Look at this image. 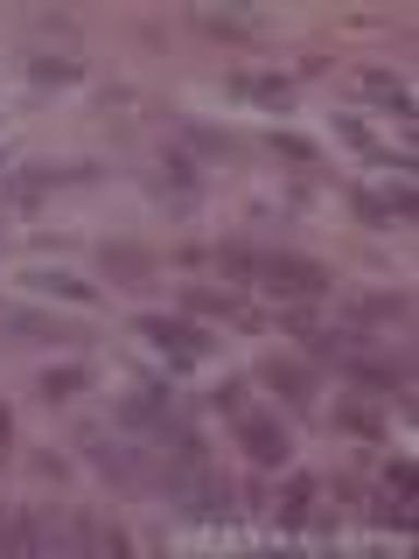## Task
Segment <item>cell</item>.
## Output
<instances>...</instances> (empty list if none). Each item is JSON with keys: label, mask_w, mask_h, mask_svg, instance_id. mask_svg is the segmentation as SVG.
I'll return each mask as SVG.
<instances>
[{"label": "cell", "mask_w": 419, "mask_h": 559, "mask_svg": "<svg viewBox=\"0 0 419 559\" xmlns=\"http://www.w3.org/2000/svg\"><path fill=\"white\" fill-rule=\"evenodd\" d=\"M140 336L168 357V371H196V364L217 357V336L196 322H182V314H140Z\"/></svg>", "instance_id": "3957f363"}, {"label": "cell", "mask_w": 419, "mask_h": 559, "mask_svg": "<svg viewBox=\"0 0 419 559\" xmlns=\"http://www.w3.org/2000/svg\"><path fill=\"white\" fill-rule=\"evenodd\" d=\"M77 78H84L77 35H63V43H35V49H28V84H35V92H49V84H77Z\"/></svg>", "instance_id": "ba28073f"}, {"label": "cell", "mask_w": 419, "mask_h": 559, "mask_svg": "<svg viewBox=\"0 0 419 559\" xmlns=\"http://www.w3.org/2000/svg\"><path fill=\"white\" fill-rule=\"evenodd\" d=\"M273 154H287V162H314V147H308V140H294V133H273Z\"/></svg>", "instance_id": "f546056e"}, {"label": "cell", "mask_w": 419, "mask_h": 559, "mask_svg": "<svg viewBox=\"0 0 419 559\" xmlns=\"http://www.w3.org/2000/svg\"><path fill=\"white\" fill-rule=\"evenodd\" d=\"M336 133L349 140V147H363V154H378V162H384V147H378V133H371V127H363V119H349V112H336Z\"/></svg>", "instance_id": "484cf974"}, {"label": "cell", "mask_w": 419, "mask_h": 559, "mask_svg": "<svg viewBox=\"0 0 419 559\" xmlns=\"http://www.w3.org/2000/svg\"><path fill=\"white\" fill-rule=\"evenodd\" d=\"M357 84H363V98H371V105H384L392 119H406V127H412V84L406 78H392V70H357Z\"/></svg>", "instance_id": "9a60e30c"}, {"label": "cell", "mask_w": 419, "mask_h": 559, "mask_svg": "<svg viewBox=\"0 0 419 559\" xmlns=\"http://www.w3.org/2000/svg\"><path fill=\"white\" fill-rule=\"evenodd\" d=\"M182 308L189 314H224V322H244V301L231 287H182Z\"/></svg>", "instance_id": "ffe728a7"}, {"label": "cell", "mask_w": 419, "mask_h": 559, "mask_svg": "<svg viewBox=\"0 0 419 559\" xmlns=\"http://www.w3.org/2000/svg\"><path fill=\"white\" fill-rule=\"evenodd\" d=\"M161 497L182 518H196V524H224V518L238 511V503H231V483H224L210 462H168L161 468Z\"/></svg>", "instance_id": "6da1fadb"}, {"label": "cell", "mask_w": 419, "mask_h": 559, "mask_svg": "<svg viewBox=\"0 0 419 559\" xmlns=\"http://www.w3.org/2000/svg\"><path fill=\"white\" fill-rule=\"evenodd\" d=\"M84 384H92V371H84V364H63V371H43V384H35V392H43L49 406H63V399H77Z\"/></svg>", "instance_id": "603a6c76"}, {"label": "cell", "mask_w": 419, "mask_h": 559, "mask_svg": "<svg viewBox=\"0 0 419 559\" xmlns=\"http://www.w3.org/2000/svg\"><path fill=\"white\" fill-rule=\"evenodd\" d=\"M84 454H92L98 476H112V483H140V448H127V433H112V427H84Z\"/></svg>", "instance_id": "9c48e42d"}, {"label": "cell", "mask_w": 419, "mask_h": 559, "mask_svg": "<svg viewBox=\"0 0 419 559\" xmlns=\"http://www.w3.org/2000/svg\"><path fill=\"white\" fill-rule=\"evenodd\" d=\"M182 154H203V162H238V140L217 133V127H196V119H182Z\"/></svg>", "instance_id": "ac0fdd59"}, {"label": "cell", "mask_w": 419, "mask_h": 559, "mask_svg": "<svg viewBox=\"0 0 419 559\" xmlns=\"http://www.w3.org/2000/svg\"><path fill=\"white\" fill-rule=\"evenodd\" d=\"M175 413H182L175 384H161V378H140L133 392L112 406V427H119V433H140V441H147V433L161 427V419H175Z\"/></svg>", "instance_id": "277c9868"}, {"label": "cell", "mask_w": 419, "mask_h": 559, "mask_svg": "<svg viewBox=\"0 0 419 559\" xmlns=\"http://www.w3.org/2000/svg\"><path fill=\"white\" fill-rule=\"evenodd\" d=\"M266 511H273L279 524H287V532H308V518L322 511V483H314V476H294V483L279 489L273 503H266Z\"/></svg>", "instance_id": "5bb4252c"}, {"label": "cell", "mask_w": 419, "mask_h": 559, "mask_svg": "<svg viewBox=\"0 0 419 559\" xmlns=\"http://www.w3.org/2000/svg\"><path fill=\"white\" fill-rule=\"evenodd\" d=\"M384 497L412 503V462H384Z\"/></svg>", "instance_id": "4316f807"}, {"label": "cell", "mask_w": 419, "mask_h": 559, "mask_svg": "<svg viewBox=\"0 0 419 559\" xmlns=\"http://www.w3.org/2000/svg\"><path fill=\"white\" fill-rule=\"evenodd\" d=\"M336 419H343V427H349V433H363V441H378V433H384V427H378V413H371V406H343Z\"/></svg>", "instance_id": "83f0119b"}, {"label": "cell", "mask_w": 419, "mask_h": 559, "mask_svg": "<svg viewBox=\"0 0 419 559\" xmlns=\"http://www.w3.org/2000/svg\"><path fill=\"white\" fill-rule=\"evenodd\" d=\"M22 287H35V294H57V301H77V308H92L98 301V287H92V280H77V273H49V266H28L22 273Z\"/></svg>", "instance_id": "2e32d148"}, {"label": "cell", "mask_w": 419, "mask_h": 559, "mask_svg": "<svg viewBox=\"0 0 419 559\" xmlns=\"http://www.w3.org/2000/svg\"><path fill=\"white\" fill-rule=\"evenodd\" d=\"M77 532H84V552H127V532L119 524H105V518H77Z\"/></svg>", "instance_id": "cb8c5ba5"}, {"label": "cell", "mask_w": 419, "mask_h": 559, "mask_svg": "<svg viewBox=\"0 0 419 559\" xmlns=\"http://www.w3.org/2000/svg\"><path fill=\"white\" fill-rule=\"evenodd\" d=\"M98 266H105V280H119V287H154V280H161V259L140 252V245H105Z\"/></svg>", "instance_id": "7c38bea8"}, {"label": "cell", "mask_w": 419, "mask_h": 559, "mask_svg": "<svg viewBox=\"0 0 419 559\" xmlns=\"http://www.w3.org/2000/svg\"><path fill=\"white\" fill-rule=\"evenodd\" d=\"M0 175H8V162H0Z\"/></svg>", "instance_id": "d6a6232c"}, {"label": "cell", "mask_w": 419, "mask_h": 559, "mask_svg": "<svg viewBox=\"0 0 419 559\" xmlns=\"http://www.w3.org/2000/svg\"><path fill=\"white\" fill-rule=\"evenodd\" d=\"M14 454V419H8V406H0V462Z\"/></svg>", "instance_id": "1f68e13d"}, {"label": "cell", "mask_w": 419, "mask_h": 559, "mask_svg": "<svg viewBox=\"0 0 419 559\" xmlns=\"http://www.w3.org/2000/svg\"><path fill=\"white\" fill-rule=\"evenodd\" d=\"M0 552H28L22 546V518H0Z\"/></svg>", "instance_id": "4dcf8cb0"}, {"label": "cell", "mask_w": 419, "mask_h": 559, "mask_svg": "<svg viewBox=\"0 0 419 559\" xmlns=\"http://www.w3.org/2000/svg\"><path fill=\"white\" fill-rule=\"evenodd\" d=\"M210 406H217V413H244V384H238V378H224L217 392H210Z\"/></svg>", "instance_id": "f1b7e54d"}, {"label": "cell", "mask_w": 419, "mask_h": 559, "mask_svg": "<svg viewBox=\"0 0 419 559\" xmlns=\"http://www.w3.org/2000/svg\"><path fill=\"white\" fill-rule=\"evenodd\" d=\"M252 287L279 294V301H322V294L336 287V273H328V266H314V259H294V252H259Z\"/></svg>", "instance_id": "7a4b0ae2"}, {"label": "cell", "mask_w": 419, "mask_h": 559, "mask_svg": "<svg viewBox=\"0 0 419 559\" xmlns=\"http://www.w3.org/2000/svg\"><path fill=\"white\" fill-rule=\"evenodd\" d=\"M231 92L252 98V105H294V84L287 78H259V70H231Z\"/></svg>", "instance_id": "d6986e66"}, {"label": "cell", "mask_w": 419, "mask_h": 559, "mask_svg": "<svg viewBox=\"0 0 419 559\" xmlns=\"http://www.w3.org/2000/svg\"><path fill=\"white\" fill-rule=\"evenodd\" d=\"M252 266H259V252H244V245H224V252H217L224 280H252Z\"/></svg>", "instance_id": "d4e9b609"}, {"label": "cell", "mask_w": 419, "mask_h": 559, "mask_svg": "<svg viewBox=\"0 0 419 559\" xmlns=\"http://www.w3.org/2000/svg\"><path fill=\"white\" fill-rule=\"evenodd\" d=\"M22 546H28L35 559H77V552H84V532H77V518L28 511V518H22Z\"/></svg>", "instance_id": "52a82bcc"}, {"label": "cell", "mask_w": 419, "mask_h": 559, "mask_svg": "<svg viewBox=\"0 0 419 559\" xmlns=\"http://www.w3.org/2000/svg\"><path fill=\"white\" fill-rule=\"evenodd\" d=\"M196 22L210 35H231V43H259V22H252V14H238V8H196Z\"/></svg>", "instance_id": "7402d4cb"}, {"label": "cell", "mask_w": 419, "mask_h": 559, "mask_svg": "<svg viewBox=\"0 0 419 559\" xmlns=\"http://www.w3.org/2000/svg\"><path fill=\"white\" fill-rule=\"evenodd\" d=\"M147 197H154V203H168L175 217H189V210H196V197H203V168H196V154L168 147L161 162H154V175H147Z\"/></svg>", "instance_id": "5b68a950"}, {"label": "cell", "mask_w": 419, "mask_h": 559, "mask_svg": "<svg viewBox=\"0 0 419 559\" xmlns=\"http://www.w3.org/2000/svg\"><path fill=\"white\" fill-rule=\"evenodd\" d=\"M357 217L371 224V231H398V224H412V182H398V189H357Z\"/></svg>", "instance_id": "30bf717a"}, {"label": "cell", "mask_w": 419, "mask_h": 559, "mask_svg": "<svg viewBox=\"0 0 419 559\" xmlns=\"http://www.w3.org/2000/svg\"><path fill=\"white\" fill-rule=\"evenodd\" d=\"M349 322H357V329H392V322H406V294H357V301H349Z\"/></svg>", "instance_id": "e0dca14e"}, {"label": "cell", "mask_w": 419, "mask_h": 559, "mask_svg": "<svg viewBox=\"0 0 419 559\" xmlns=\"http://www.w3.org/2000/svg\"><path fill=\"white\" fill-rule=\"evenodd\" d=\"M0 329H8L14 343H84V329L49 322V314H28V308H0Z\"/></svg>", "instance_id": "4fadbf2b"}, {"label": "cell", "mask_w": 419, "mask_h": 559, "mask_svg": "<svg viewBox=\"0 0 419 559\" xmlns=\"http://www.w3.org/2000/svg\"><path fill=\"white\" fill-rule=\"evenodd\" d=\"M266 384L287 399V406H308V399H314V371H301V364H279V357L266 364Z\"/></svg>", "instance_id": "44dd1931"}, {"label": "cell", "mask_w": 419, "mask_h": 559, "mask_svg": "<svg viewBox=\"0 0 419 559\" xmlns=\"http://www.w3.org/2000/svg\"><path fill=\"white\" fill-rule=\"evenodd\" d=\"M84 175H92V162H43V168H8L0 175V197H8L14 210H35L49 197V189H63V182H84Z\"/></svg>", "instance_id": "8992f818"}, {"label": "cell", "mask_w": 419, "mask_h": 559, "mask_svg": "<svg viewBox=\"0 0 419 559\" xmlns=\"http://www.w3.org/2000/svg\"><path fill=\"white\" fill-rule=\"evenodd\" d=\"M238 441H244V454H252V462H266V468L294 454L287 427H279V419H266V413H238Z\"/></svg>", "instance_id": "8fae6325"}]
</instances>
